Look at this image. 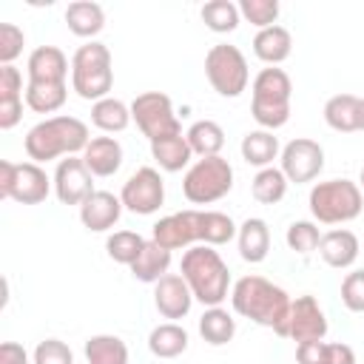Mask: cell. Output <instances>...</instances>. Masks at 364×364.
<instances>
[{"label": "cell", "instance_id": "cell-1", "mask_svg": "<svg viewBox=\"0 0 364 364\" xmlns=\"http://www.w3.org/2000/svg\"><path fill=\"white\" fill-rule=\"evenodd\" d=\"M230 304L239 316L262 327H270L276 336L284 338V324H287L290 304H293L284 287L267 282L264 276H242L230 287Z\"/></svg>", "mask_w": 364, "mask_h": 364}, {"label": "cell", "instance_id": "cell-2", "mask_svg": "<svg viewBox=\"0 0 364 364\" xmlns=\"http://www.w3.org/2000/svg\"><path fill=\"white\" fill-rule=\"evenodd\" d=\"M91 136H88V125L77 117L60 114V117H48L43 122H37L28 134H26V154L31 162L43 165L51 162L57 156H77L88 148Z\"/></svg>", "mask_w": 364, "mask_h": 364}, {"label": "cell", "instance_id": "cell-3", "mask_svg": "<svg viewBox=\"0 0 364 364\" xmlns=\"http://www.w3.org/2000/svg\"><path fill=\"white\" fill-rule=\"evenodd\" d=\"M179 273L188 282L193 299L202 301L205 307H222V301L228 299L230 270H228L225 259L219 256V250H213L210 245L188 247L185 256H182Z\"/></svg>", "mask_w": 364, "mask_h": 364}, {"label": "cell", "instance_id": "cell-4", "mask_svg": "<svg viewBox=\"0 0 364 364\" xmlns=\"http://www.w3.org/2000/svg\"><path fill=\"white\" fill-rule=\"evenodd\" d=\"M253 100H250V114L264 131H276L287 125L290 119V97H293V82L284 68L267 65L253 77Z\"/></svg>", "mask_w": 364, "mask_h": 364}, {"label": "cell", "instance_id": "cell-5", "mask_svg": "<svg viewBox=\"0 0 364 364\" xmlns=\"http://www.w3.org/2000/svg\"><path fill=\"white\" fill-rule=\"evenodd\" d=\"M71 88L77 97L88 102H100L111 97L114 88V68H111V51L100 40H88L80 46L71 57Z\"/></svg>", "mask_w": 364, "mask_h": 364}, {"label": "cell", "instance_id": "cell-6", "mask_svg": "<svg viewBox=\"0 0 364 364\" xmlns=\"http://www.w3.org/2000/svg\"><path fill=\"white\" fill-rule=\"evenodd\" d=\"M307 205L316 222L344 225V222H353L364 210V191L353 179H327L310 188Z\"/></svg>", "mask_w": 364, "mask_h": 364}, {"label": "cell", "instance_id": "cell-7", "mask_svg": "<svg viewBox=\"0 0 364 364\" xmlns=\"http://www.w3.org/2000/svg\"><path fill=\"white\" fill-rule=\"evenodd\" d=\"M233 188V168L225 156L196 159L182 176V193L191 205H213Z\"/></svg>", "mask_w": 364, "mask_h": 364}, {"label": "cell", "instance_id": "cell-8", "mask_svg": "<svg viewBox=\"0 0 364 364\" xmlns=\"http://www.w3.org/2000/svg\"><path fill=\"white\" fill-rule=\"evenodd\" d=\"M205 77L210 82V88L219 97H239L247 82H250V71H247V60L245 54L230 46V43H216L210 46V51L205 54Z\"/></svg>", "mask_w": 364, "mask_h": 364}, {"label": "cell", "instance_id": "cell-9", "mask_svg": "<svg viewBox=\"0 0 364 364\" xmlns=\"http://www.w3.org/2000/svg\"><path fill=\"white\" fill-rule=\"evenodd\" d=\"M54 179L37 162H0V196L14 199L20 205H40L48 199Z\"/></svg>", "mask_w": 364, "mask_h": 364}, {"label": "cell", "instance_id": "cell-10", "mask_svg": "<svg viewBox=\"0 0 364 364\" xmlns=\"http://www.w3.org/2000/svg\"><path fill=\"white\" fill-rule=\"evenodd\" d=\"M131 119L136 122V128L142 131V136L148 142H159V139L182 134V122L173 114V102L162 91H145V94L134 97Z\"/></svg>", "mask_w": 364, "mask_h": 364}, {"label": "cell", "instance_id": "cell-11", "mask_svg": "<svg viewBox=\"0 0 364 364\" xmlns=\"http://www.w3.org/2000/svg\"><path fill=\"white\" fill-rule=\"evenodd\" d=\"M119 199H122V208L136 213V216H151L162 208L165 202V182L159 176L156 168H136L122 191H119Z\"/></svg>", "mask_w": 364, "mask_h": 364}, {"label": "cell", "instance_id": "cell-12", "mask_svg": "<svg viewBox=\"0 0 364 364\" xmlns=\"http://www.w3.org/2000/svg\"><path fill=\"white\" fill-rule=\"evenodd\" d=\"M279 168L282 173L287 176V182H296V185H304V182H313L321 171H324V148L316 142V139H307V136H296L290 139L282 154H279Z\"/></svg>", "mask_w": 364, "mask_h": 364}, {"label": "cell", "instance_id": "cell-13", "mask_svg": "<svg viewBox=\"0 0 364 364\" xmlns=\"http://www.w3.org/2000/svg\"><path fill=\"white\" fill-rule=\"evenodd\" d=\"M324 336H327V316L318 307V301L313 296H296L284 324V338H293L299 347L310 341H324Z\"/></svg>", "mask_w": 364, "mask_h": 364}, {"label": "cell", "instance_id": "cell-14", "mask_svg": "<svg viewBox=\"0 0 364 364\" xmlns=\"http://www.w3.org/2000/svg\"><path fill=\"white\" fill-rule=\"evenodd\" d=\"M54 193L63 205H82L94 193V173L82 156H65L54 171Z\"/></svg>", "mask_w": 364, "mask_h": 364}, {"label": "cell", "instance_id": "cell-15", "mask_svg": "<svg viewBox=\"0 0 364 364\" xmlns=\"http://www.w3.org/2000/svg\"><path fill=\"white\" fill-rule=\"evenodd\" d=\"M151 239L162 245L165 250L193 247L199 242V210H179V213L162 216L151 228Z\"/></svg>", "mask_w": 364, "mask_h": 364}, {"label": "cell", "instance_id": "cell-16", "mask_svg": "<svg viewBox=\"0 0 364 364\" xmlns=\"http://www.w3.org/2000/svg\"><path fill=\"white\" fill-rule=\"evenodd\" d=\"M154 304H156L162 318L176 321V318H185L191 313L193 293L179 273H168L154 284Z\"/></svg>", "mask_w": 364, "mask_h": 364}, {"label": "cell", "instance_id": "cell-17", "mask_svg": "<svg viewBox=\"0 0 364 364\" xmlns=\"http://www.w3.org/2000/svg\"><path fill=\"white\" fill-rule=\"evenodd\" d=\"M122 216V199L114 196L111 191H94L82 205H80V222L91 233H105L111 230Z\"/></svg>", "mask_w": 364, "mask_h": 364}, {"label": "cell", "instance_id": "cell-18", "mask_svg": "<svg viewBox=\"0 0 364 364\" xmlns=\"http://www.w3.org/2000/svg\"><path fill=\"white\" fill-rule=\"evenodd\" d=\"M68 68V57L57 46H37L26 63L28 82H65Z\"/></svg>", "mask_w": 364, "mask_h": 364}, {"label": "cell", "instance_id": "cell-19", "mask_svg": "<svg viewBox=\"0 0 364 364\" xmlns=\"http://www.w3.org/2000/svg\"><path fill=\"white\" fill-rule=\"evenodd\" d=\"M358 250H361L358 236H355L353 230H347V228H336V230L321 233L318 253H321V259H324L330 267H336V270L353 267L355 259H358Z\"/></svg>", "mask_w": 364, "mask_h": 364}, {"label": "cell", "instance_id": "cell-20", "mask_svg": "<svg viewBox=\"0 0 364 364\" xmlns=\"http://www.w3.org/2000/svg\"><path fill=\"white\" fill-rule=\"evenodd\" d=\"M82 162L94 176H114L122 168V145L117 136H94L82 151Z\"/></svg>", "mask_w": 364, "mask_h": 364}, {"label": "cell", "instance_id": "cell-21", "mask_svg": "<svg viewBox=\"0 0 364 364\" xmlns=\"http://www.w3.org/2000/svg\"><path fill=\"white\" fill-rule=\"evenodd\" d=\"M236 245H239V256L250 264H259L267 259L270 253V228L264 219L259 216H250L239 225V233H236Z\"/></svg>", "mask_w": 364, "mask_h": 364}, {"label": "cell", "instance_id": "cell-22", "mask_svg": "<svg viewBox=\"0 0 364 364\" xmlns=\"http://www.w3.org/2000/svg\"><path fill=\"white\" fill-rule=\"evenodd\" d=\"M324 122L338 134L361 131V97L336 94L324 102Z\"/></svg>", "mask_w": 364, "mask_h": 364}, {"label": "cell", "instance_id": "cell-23", "mask_svg": "<svg viewBox=\"0 0 364 364\" xmlns=\"http://www.w3.org/2000/svg\"><path fill=\"white\" fill-rule=\"evenodd\" d=\"M293 51V37L284 26H270V28H262L256 31L253 37V54L264 63V65H279L290 57Z\"/></svg>", "mask_w": 364, "mask_h": 364}, {"label": "cell", "instance_id": "cell-24", "mask_svg": "<svg viewBox=\"0 0 364 364\" xmlns=\"http://www.w3.org/2000/svg\"><path fill=\"white\" fill-rule=\"evenodd\" d=\"M65 26H68L71 34L85 37V40H94L105 28V11H102L100 3H88V0L68 3V9H65Z\"/></svg>", "mask_w": 364, "mask_h": 364}, {"label": "cell", "instance_id": "cell-25", "mask_svg": "<svg viewBox=\"0 0 364 364\" xmlns=\"http://www.w3.org/2000/svg\"><path fill=\"white\" fill-rule=\"evenodd\" d=\"M168 267H171V250H165L162 245H156L154 239H148L145 247H142V253L131 264V276L136 282L156 284L162 276H168Z\"/></svg>", "mask_w": 364, "mask_h": 364}, {"label": "cell", "instance_id": "cell-26", "mask_svg": "<svg viewBox=\"0 0 364 364\" xmlns=\"http://www.w3.org/2000/svg\"><path fill=\"white\" fill-rule=\"evenodd\" d=\"M299 364H355V353L344 341H310L296 347Z\"/></svg>", "mask_w": 364, "mask_h": 364}, {"label": "cell", "instance_id": "cell-27", "mask_svg": "<svg viewBox=\"0 0 364 364\" xmlns=\"http://www.w3.org/2000/svg\"><path fill=\"white\" fill-rule=\"evenodd\" d=\"M151 156H154V162H156L162 171L176 173V171H182V168H191L193 151H191V145H188V136H185V134H176V136L151 142Z\"/></svg>", "mask_w": 364, "mask_h": 364}, {"label": "cell", "instance_id": "cell-28", "mask_svg": "<svg viewBox=\"0 0 364 364\" xmlns=\"http://www.w3.org/2000/svg\"><path fill=\"white\" fill-rule=\"evenodd\" d=\"M279 154H282V148H279V139L273 136V131L259 128V131H247L242 136V159L247 165H256L259 171L270 168Z\"/></svg>", "mask_w": 364, "mask_h": 364}, {"label": "cell", "instance_id": "cell-29", "mask_svg": "<svg viewBox=\"0 0 364 364\" xmlns=\"http://www.w3.org/2000/svg\"><path fill=\"white\" fill-rule=\"evenodd\" d=\"M188 330L179 327L176 321H165V324H156L148 336V350L156 355V358H176L188 350Z\"/></svg>", "mask_w": 364, "mask_h": 364}, {"label": "cell", "instance_id": "cell-30", "mask_svg": "<svg viewBox=\"0 0 364 364\" xmlns=\"http://www.w3.org/2000/svg\"><path fill=\"white\" fill-rule=\"evenodd\" d=\"M68 82H26V105L34 114H54L65 105Z\"/></svg>", "mask_w": 364, "mask_h": 364}, {"label": "cell", "instance_id": "cell-31", "mask_svg": "<svg viewBox=\"0 0 364 364\" xmlns=\"http://www.w3.org/2000/svg\"><path fill=\"white\" fill-rule=\"evenodd\" d=\"M91 122L102 134H119L131 125V105H125L117 97H105L91 105Z\"/></svg>", "mask_w": 364, "mask_h": 364}, {"label": "cell", "instance_id": "cell-32", "mask_svg": "<svg viewBox=\"0 0 364 364\" xmlns=\"http://www.w3.org/2000/svg\"><path fill=\"white\" fill-rule=\"evenodd\" d=\"M185 136H188V145H191L193 156H199V159H205V156H219V151H222V145H225V131H222V125L213 122V119H199V122H193V125L185 131Z\"/></svg>", "mask_w": 364, "mask_h": 364}, {"label": "cell", "instance_id": "cell-33", "mask_svg": "<svg viewBox=\"0 0 364 364\" xmlns=\"http://www.w3.org/2000/svg\"><path fill=\"white\" fill-rule=\"evenodd\" d=\"M239 233V225L222 213V210H199V242L202 245H210V247H219V245H228L230 239H236Z\"/></svg>", "mask_w": 364, "mask_h": 364}, {"label": "cell", "instance_id": "cell-34", "mask_svg": "<svg viewBox=\"0 0 364 364\" xmlns=\"http://www.w3.org/2000/svg\"><path fill=\"white\" fill-rule=\"evenodd\" d=\"M199 336L208 344L222 347L236 336V318L225 307H205V313L199 318Z\"/></svg>", "mask_w": 364, "mask_h": 364}, {"label": "cell", "instance_id": "cell-35", "mask_svg": "<svg viewBox=\"0 0 364 364\" xmlns=\"http://www.w3.org/2000/svg\"><path fill=\"white\" fill-rule=\"evenodd\" d=\"M85 361L88 364H128V344L119 336H91L85 341Z\"/></svg>", "mask_w": 364, "mask_h": 364}, {"label": "cell", "instance_id": "cell-36", "mask_svg": "<svg viewBox=\"0 0 364 364\" xmlns=\"http://www.w3.org/2000/svg\"><path fill=\"white\" fill-rule=\"evenodd\" d=\"M287 176L282 173V168H262L256 176H253V182H250V193H253V199L259 202V205H279L282 199H284V193H287Z\"/></svg>", "mask_w": 364, "mask_h": 364}, {"label": "cell", "instance_id": "cell-37", "mask_svg": "<svg viewBox=\"0 0 364 364\" xmlns=\"http://www.w3.org/2000/svg\"><path fill=\"white\" fill-rule=\"evenodd\" d=\"M199 14H202V23H205L210 31H216V34H230V31H236V26H239V20H242L239 6L230 3V0H210V3L202 6Z\"/></svg>", "mask_w": 364, "mask_h": 364}, {"label": "cell", "instance_id": "cell-38", "mask_svg": "<svg viewBox=\"0 0 364 364\" xmlns=\"http://www.w3.org/2000/svg\"><path fill=\"white\" fill-rule=\"evenodd\" d=\"M145 242L148 239H142L139 233H134V230H117V233H111L108 236V242H105V250H108V256L114 259V262H119V264H134L136 262V256L142 253V247H145Z\"/></svg>", "mask_w": 364, "mask_h": 364}, {"label": "cell", "instance_id": "cell-39", "mask_svg": "<svg viewBox=\"0 0 364 364\" xmlns=\"http://www.w3.org/2000/svg\"><path fill=\"white\" fill-rule=\"evenodd\" d=\"M284 242H287V247H290L293 253H299V256H307V253L318 250V242H321V230L316 228V222H307V219H301V222H293V225L287 228V233H284Z\"/></svg>", "mask_w": 364, "mask_h": 364}, {"label": "cell", "instance_id": "cell-40", "mask_svg": "<svg viewBox=\"0 0 364 364\" xmlns=\"http://www.w3.org/2000/svg\"><path fill=\"white\" fill-rule=\"evenodd\" d=\"M239 14L262 31V28L276 26V20H279V3L276 0H242L239 3Z\"/></svg>", "mask_w": 364, "mask_h": 364}, {"label": "cell", "instance_id": "cell-41", "mask_svg": "<svg viewBox=\"0 0 364 364\" xmlns=\"http://www.w3.org/2000/svg\"><path fill=\"white\" fill-rule=\"evenodd\" d=\"M26 46V34L14 23H0V65H11Z\"/></svg>", "mask_w": 364, "mask_h": 364}, {"label": "cell", "instance_id": "cell-42", "mask_svg": "<svg viewBox=\"0 0 364 364\" xmlns=\"http://www.w3.org/2000/svg\"><path fill=\"white\" fill-rule=\"evenodd\" d=\"M31 364H74V353L60 338H46L34 347Z\"/></svg>", "mask_w": 364, "mask_h": 364}, {"label": "cell", "instance_id": "cell-43", "mask_svg": "<svg viewBox=\"0 0 364 364\" xmlns=\"http://www.w3.org/2000/svg\"><path fill=\"white\" fill-rule=\"evenodd\" d=\"M341 301L350 313H364V270H350L341 282Z\"/></svg>", "mask_w": 364, "mask_h": 364}, {"label": "cell", "instance_id": "cell-44", "mask_svg": "<svg viewBox=\"0 0 364 364\" xmlns=\"http://www.w3.org/2000/svg\"><path fill=\"white\" fill-rule=\"evenodd\" d=\"M23 100V74L14 65H0V102Z\"/></svg>", "mask_w": 364, "mask_h": 364}, {"label": "cell", "instance_id": "cell-45", "mask_svg": "<svg viewBox=\"0 0 364 364\" xmlns=\"http://www.w3.org/2000/svg\"><path fill=\"white\" fill-rule=\"evenodd\" d=\"M23 119V100H3L0 102V128L9 131Z\"/></svg>", "mask_w": 364, "mask_h": 364}, {"label": "cell", "instance_id": "cell-46", "mask_svg": "<svg viewBox=\"0 0 364 364\" xmlns=\"http://www.w3.org/2000/svg\"><path fill=\"white\" fill-rule=\"evenodd\" d=\"M0 364H28V353L17 341H3L0 344Z\"/></svg>", "mask_w": 364, "mask_h": 364}, {"label": "cell", "instance_id": "cell-47", "mask_svg": "<svg viewBox=\"0 0 364 364\" xmlns=\"http://www.w3.org/2000/svg\"><path fill=\"white\" fill-rule=\"evenodd\" d=\"M358 188L364 191V165H361V176H358Z\"/></svg>", "mask_w": 364, "mask_h": 364}, {"label": "cell", "instance_id": "cell-48", "mask_svg": "<svg viewBox=\"0 0 364 364\" xmlns=\"http://www.w3.org/2000/svg\"><path fill=\"white\" fill-rule=\"evenodd\" d=\"M361 131H364V97H361Z\"/></svg>", "mask_w": 364, "mask_h": 364}]
</instances>
